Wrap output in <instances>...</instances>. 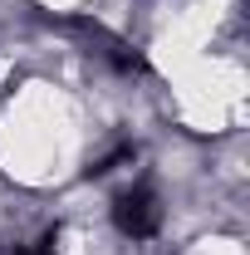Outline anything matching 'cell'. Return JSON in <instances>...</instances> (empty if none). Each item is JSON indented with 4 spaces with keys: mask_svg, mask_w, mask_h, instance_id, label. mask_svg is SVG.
<instances>
[{
    "mask_svg": "<svg viewBox=\"0 0 250 255\" xmlns=\"http://www.w3.org/2000/svg\"><path fill=\"white\" fill-rule=\"evenodd\" d=\"M15 255H54V231H49V236H44L39 246H20Z\"/></svg>",
    "mask_w": 250,
    "mask_h": 255,
    "instance_id": "cell-2",
    "label": "cell"
},
{
    "mask_svg": "<svg viewBox=\"0 0 250 255\" xmlns=\"http://www.w3.org/2000/svg\"><path fill=\"white\" fill-rule=\"evenodd\" d=\"M113 221H118L123 236L147 241V236H157V226H162V206H157V196L147 187H127L123 196L113 201Z\"/></svg>",
    "mask_w": 250,
    "mask_h": 255,
    "instance_id": "cell-1",
    "label": "cell"
}]
</instances>
